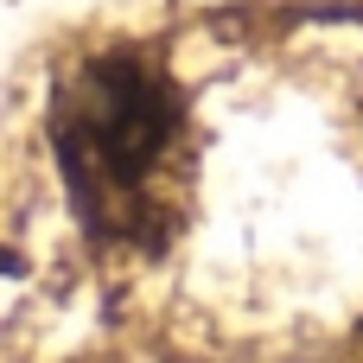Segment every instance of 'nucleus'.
Masks as SVG:
<instances>
[{"mask_svg": "<svg viewBox=\"0 0 363 363\" xmlns=\"http://www.w3.org/2000/svg\"><path fill=\"white\" fill-rule=\"evenodd\" d=\"M51 153L77 223L102 249H160L185 211V96L153 51L115 45L64 70Z\"/></svg>", "mask_w": 363, "mask_h": 363, "instance_id": "obj_1", "label": "nucleus"}, {"mask_svg": "<svg viewBox=\"0 0 363 363\" xmlns=\"http://www.w3.org/2000/svg\"><path fill=\"white\" fill-rule=\"evenodd\" d=\"M351 363H363V351H357V357H351Z\"/></svg>", "mask_w": 363, "mask_h": 363, "instance_id": "obj_2", "label": "nucleus"}]
</instances>
